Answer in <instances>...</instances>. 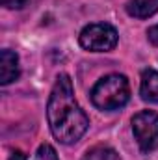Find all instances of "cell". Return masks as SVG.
Instances as JSON below:
<instances>
[{"mask_svg": "<svg viewBox=\"0 0 158 160\" xmlns=\"http://www.w3.org/2000/svg\"><path fill=\"white\" fill-rule=\"evenodd\" d=\"M47 118L54 138L65 145L78 142L89 127V118L75 99L73 82L63 73L56 78L50 91Z\"/></svg>", "mask_w": 158, "mask_h": 160, "instance_id": "cell-1", "label": "cell"}, {"mask_svg": "<svg viewBox=\"0 0 158 160\" xmlns=\"http://www.w3.org/2000/svg\"><path fill=\"white\" fill-rule=\"evenodd\" d=\"M21 69H19V58L15 52L4 48L0 52V84H11L13 80L19 78Z\"/></svg>", "mask_w": 158, "mask_h": 160, "instance_id": "cell-5", "label": "cell"}, {"mask_svg": "<svg viewBox=\"0 0 158 160\" xmlns=\"http://www.w3.org/2000/svg\"><path fill=\"white\" fill-rule=\"evenodd\" d=\"M36 160H58V155H56V151H54L52 145L43 143V145H39V149H37Z\"/></svg>", "mask_w": 158, "mask_h": 160, "instance_id": "cell-9", "label": "cell"}, {"mask_svg": "<svg viewBox=\"0 0 158 160\" xmlns=\"http://www.w3.org/2000/svg\"><path fill=\"white\" fill-rule=\"evenodd\" d=\"M82 160H117V155L108 145H95L84 155Z\"/></svg>", "mask_w": 158, "mask_h": 160, "instance_id": "cell-8", "label": "cell"}, {"mask_svg": "<svg viewBox=\"0 0 158 160\" xmlns=\"http://www.w3.org/2000/svg\"><path fill=\"white\" fill-rule=\"evenodd\" d=\"M28 0H2V4L6 8H22Z\"/></svg>", "mask_w": 158, "mask_h": 160, "instance_id": "cell-11", "label": "cell"}, {"mask_svg": "<svg viewBox=\"0 0 158 160\" xmlns=\"http://www.w3.org/2000/svg\"><path fill=\"white\" fill-rule=\"evenodd\" d=\"M147 36H149V41H151L153 45H156V47H158V24H155V26H151V28H149Z\"/></svg>", "mask_w": 158, "mask_h": 160, "instance_id": "cell-10", "label": "cell"}, {"mask_svg": "<svg viewBox=\"0 0 158 160\" xmlns=\"http://www.w3.org/2000/svg\"><path fill=\"white\" fill-rule=\"evenodd\" d=\"M134 138L143 153H151L158 147V114L153 110L138 112L132 118Z\"/></svg>", "mask_w": 158, "mask_h": 160, "instance_id": "cell-4", "label": "cell"}, {"mask_svg": "<svg viewBox=\"0 0 158 160\" xmlns=\"http://www.w3.org/2000/svg\"><path fill=\"white\" fill-rule=\"evenodd\" d=\"M140 95H141L143 101L158 102V71H155V69H145L141 73Z\"/></svg>", "mask_w": 158, "mask_h": 160, "instance_id": "cell-6", "label": "cell"}, {"mask_svg": "<svg viewBox=\"0 0 158 160\" xmlns=\"http://www.w3.org/2000/svg\"><path fill=\"white\" fill-rule=\"evenodd\" d=\"M130 99L128 80L123 75H108L101 78L91 89V101L99 110H119Z\"/></svg>", "mask_w": 158, "mask_h": 160, "instance_id": "cell-2", "label": "cell"}, {"mask_svg": "<svg viewBox=\"0 0 158 160\" xmlns=\"http://www.w3.org/2000/svg\"><path fill=\"white\" fill-rule=\"evenodd\" d=\"M11 160H24V155L21 151H17V153H13V158Z\"/></svg>", "mask_w": 158, "mask_h": 160, "instance_id": "cell-12", "label": "cell"}, {"mask_svg": "<svg viewBox=\"0 0 158 160\" xmlns=\"http://www.w3.org/2000/svg\"><path fill=\"white\" fill-rule=\"evenodd\" d=\"M80 45L86 50L106 52L117 45V30L108 22H93L87 24L80 32Z\"/></svg>", "mask_w": 158, "mask_h": 160, "instance_id": "cell-3", "label": "cell"}, {"mask_svg": "<svg viewBox=\"0 0 158 160\" xmlns=\"http://www.w3.org/2000/svg\"><path fill=\"white\" fill-rule=\"evenodd\" d=\"M158 11V0H128L126 13L136 19H147L153 17Z\"/></svg>", "mask_w": 158, "mask_h": 160, "instance_id": "cell-7", "label": "cell"}]
</instances>
